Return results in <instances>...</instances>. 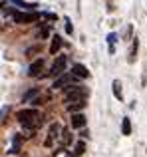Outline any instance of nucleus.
I'll return each instance as SVG.
<instances>
[{
    "instance_id": "6ab92c4d",
    "label": "nucleus",
    "mask_w": 147,
    "mask_h": 157,
    "mask_svg": "<svg viewBox=\"0 0 147 157\" xmlns=\"http://www.w3.org/2000/svg\"><path fill=\"white\" fill-rule=\"evenodd\" d=\"M20 141H22V137H20V135H16V137H14V149H12V151H18Z\"/></svg>"
},
{
    "instance_id": "6e6552de",
    "label": "nucleus",
    "mask_w": 147,
    "mask_h": 157,
    "mask_svg": "<svg viewBox=\"0 0 147 157\" xmlns=\"http://www.w3.org/2000/svg\"><path fill=\"white\" fill-rule=\"evenodd\" d=\"M44 68V62L42 60H36L34 64L28 68V76H32V78H36V76H40V70Z\"/></svg>"
},
{
    "instance_id": "4be33fe9",
    "label": "nucleus",
    "mask_w": 147,
    "mask_h": 157,
    "mask_svg": "<svg viewBox=\"0 0 147 157\" xmlns=\"http://www.w3.org/2000/svg\"><path fill=\"white\" fill-rule=\"evenodd\" d=\"M66 32H68V34H72V32H74V28H72V24H70V22L66 24Z\"/></svg>"
},
{
    "instance_id": "f3484780",
    "label": "nucleus",
    "mask_w": 147,
    "mask_h": 157,
    "mask_svg": "<svg viewBox=\"0 0 147 157\" xmlns=\"http://www.w3.org/2000/svg\"><path fill=\"white\" fill-rule=\"evenodd\" d=\"M48 36H50V26H44L40 30V38H48Z\"/></svg>"
},
{
    "instance_id": "9b49d317",
    "label": "nucleus",
    "mask_w": 147,
    "mask_h": 157,
    "mask_svg": "<svg viewBox=\"0 0 147 157\" xmlns=\"http://www.w3.org/2000/svg\"><path fill=\"white\" fill-rule=\"evenodd\" d=\"M62 48V38H60L58 34L52 38V46H50V54H58V50Z\"/></svg>"
},
{
    "instance_id": "f257e3e1",
    "label": "nucleus",
    "mask_w": 147,
    "mask_h": 157,
    "mask_svg": "<svg viewBox=\"0 0 147 157\" xmlns=\"http://www.w3.org/2000/svg\"><path fill=\"white\" fill-rule=\"evenodd\" d=\"M18 121L22 123V127H26V129H34V127L40 123V113L36 109L18 111Z\"/></svg>"
},
{
    "instance_id": "9d476101",
    "label": "nucleus",
    "mask_w": 147,
    "mask_h": 157,
    "mask_svg": "<svg viewBox=\"0 0 147 157\" xmlns=\"http://www.w3.org/2000/svg\"><path fill=\"white\" fill-rule=\"evenodd\" d=\"M72 72L76 74V76L80 78V80H81V78H89V72H88V68H85V66H81V64H76V66L72 68Z\"/></svg>"
},
{
    "instance_id": "2eb2a0df",
    "label": "nucleus",
    "mask_w": 147,
    "mask_h": 157,
    "mask_svg": "<svg viewBox=\"0 0 147 157\" xmlns=\"http://www.w3.org/2000/svg\"><path fill=\"white\" fill-rule=\"evenodd\" d=\"M84 151H85V143L84 141H77L76 143V149H74V155H84Z\"/></svg>"
},
{
    "instance_id": "412c9836",
    "label": "nucleus",
    "mask_w": 147,
    "mask_h": 157,
    "mask_svg": "<svg viewBox=\"0 0 147 157\" xmlns=\"http://www.w3.org/2000/svg\"><path fill=\"white\" fill-rule=\"evenodd\" d=\"M44 18H50V20H56V14H50V12H42Z\"/></svg>"
},
{
    "instance_id": "f8f14e48",
    "label": "nucleus",
    "mask_w": 147,
    "mask_h": 157,
    "mask_svg": "<svg viewBox=\"0 0 147 157\" xmlns=\"http://www.w3.org/2000/svg\"><path fill=\"white\" fill-rule=\"evenodd\" d=\"M14 2V6H18V8H22V10H34L38 4H30V2H24V0H12Z\"/></svg>"
},
{
    "instance_id": "423d86ee",
    "label": "nucleus",
    "mask_w": 147,
    "mask_h": 157,
    "mask_svg": "<svg viewBox=\"0 0 147 157\" xmlns=\"http://www.w3.org/2000/svg\"><path fill=\"white\" fill-rule=\"evenodd\" d=\"M60 135V125L58 123H50V129H48V139L44 141V145L46 147H52L54 145V139Z\"/></svg>"
},
{
    "instance_id": "aec40b11",
    "label": "nucleus",
    "mask_w": 147,
    "mask_h": 157,
    "mask_svg": "<svg viewBox=\"0 0 147 157\" xmlns=\"http://www.w3.org/2000/svg\"><path fill=\"white\" fill-rule=\"evenodd\" d=\"M36 52H38V46H32V48H28V50H26V56H34Z\"/></svg>"
},
{
    "instance_id": "39448f33",
    "label": "nucleus",
    "mask_w": 147,
    "mask_h": 157,
    "mask_svg": "<svg viewBox=\"0 0 147 157\" xmlns=\"http://www.w3.org/2000/svg\"><path fill=\"white\" fill-rule=\"evenodd\" d=\"M66 64H68L66 56H58V58H56V62H54V66H52L50 76H60V74H64V70H66Z\"/></svg>"
},
{
    "instance_id": "4468645a",
    "label": "nucleus",
    "mask_w": 147,
    "mask_h": 157,
    "mask_svg": "<svg viewBox=\"0 0 147 157\" xmlns=\"http://www.w3.org/2000/svg\"><path fill=\"white\" fill-rule=\"evenodd\" d=\"M111 88H113V96L117 98V100H121L123 98V92H121V84H119V80H115L111 84Z\"/></svg>"
},
{
    "instance_id": "7ed1b4c3",
    "label": "nucleus",
    "mask_w": 147,
    "mask_h": 157,
    "mask_svg": "<svg viewBox=\"0 0 147 157\" xmlns=\"http://www.w3.org/2000/svg\"><path fill=\"white\" fill-rule=\"evenodd\" d=\"M85 96H88V92H85L84 88H80V86H70V88L66 90V94H64V100L66 101H77V100H85Z\"/></svg>"
},
{
    "instance_id": "1a4fd4ad",
    "label": "nucleus",
    "mask_w": 147,
    "mask_h": 157,
    "mask_svg": "<svg viewBox=\"0 0 147 157\" xmlns=\"http://www.w3.org/2000/svg\"><path fill=\"white\" fill-rule=\"evenodd\" d=\"M85 105H88V101H85V100L72 101V104H68V111H70V113H76V111H81Z\"/></svg>"
},
{
    "instance_id": "a211bd4d",
    "label": "nucleus",
    "mask_w": 147,
    "mask_h": 157,
    "mask_svg": "<svg viewBox=\"0 0 147 157\" xmlns=\"http://www.w3.org/2000/svg\"><path fill=\"white\" fill-rule=\"evenodd\" d=\"M62 141H64V143L70 141V131H68V129H64V131H62Z\"/></svg>"
},
{
    "instance_id": "dca6fc26",
    "label": "nucleus",
    "mask_w": 147,
    "mask_h": 157,
    "mask_svg": "<svg viewBox=\"0 0 147 157\" xmlns=\"http://www.w3.org/2000/svg\"><path fill=\"white\" fill-rule=\"evenodd\" d=\"M38 92H40L38 88H34V90H28V92L24 94V98H22V100H24V101H30V100H32V98H34V96H36Z\"/></svg>"
},
{
    "instance_id": "ddd939ff",
    "label": "nucleus",
    "mask_w": 147,
    "mask_h": 157,
    "mask_svg": "<svg viewBox=\"0 0 147 157\" xmlns=\"http://www.w3.org/2000/svg\"><path fill=\"white\" fill-rule=\"evenodd\" d=\"M121 133H123V135H129V133H131V121H129V117H123V119H121Z\"/></svg>"
},
{
    "instance_id": "f03ea898",
    "label": "nucleus",
    "mask_w": 147,
    "mask_h": 157,
    "mask_svg": "<svg viewBox=\"0 0 147 157\" xmlns=\"http://www.w3.org/2000/svg\"><path fill=\"white\" fill-rule=\"evenodd\" d=\"M12 18L18 24H30L42 18V12H12Z\"/></svg>"
},
{
    "instance_id": "0eeeda50",
    "label": "nucleus",
    "mask_w": 147,
    "mask_h": 157,
    "mask_svg": "<svg viewBox=\"0 0 147 157\" xmlns=\"http://www.w3.org/2000/svg\"><path fill=\"white\" fill-rule=\"evenodd\" d=\"M85 121H88V119H85L84 113H80V111L72 113V127H74V129H84Z\"/></svg>"
},
{
    "instance_id": "20e7f679",
    "label": "nucleus",
    "mask_w": 147,
    "mask_h": 157,
    "mask_svg": "<svg viewBox=\"0 0 147 157\" xmlns=\"http://www.w3.org/2000/svg\"><path fill=\"white\" fill-rule=\"evenodd\" d=\"M80 78L76 76V74H60L58 78L54 80V84H52V88L54 90H58V88H64V86H68V84H74V82H77Z\"/></svg>"
}]
</instances>
